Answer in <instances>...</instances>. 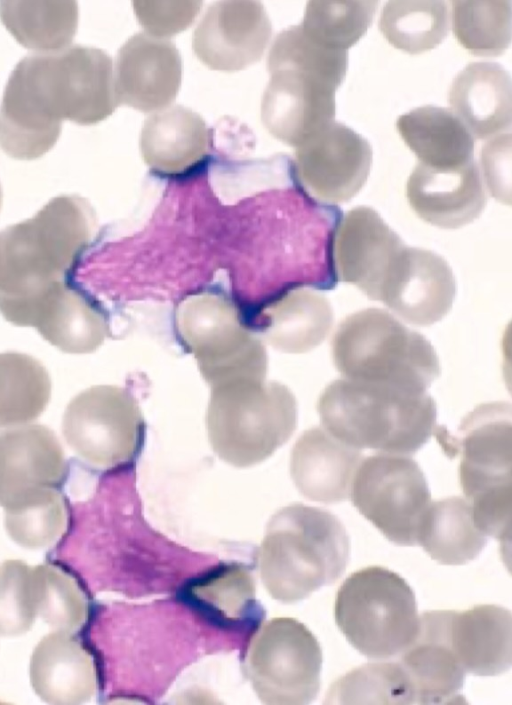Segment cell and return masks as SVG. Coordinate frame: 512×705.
I'll use <instances>...</instances> for the list:
<instances>
[{"label": "cell", "instance_id": "obj_1", "mask_svg": "<svg viewBox=\"0 0 512 705\" xmlns=\"http://www.w3.org/2000/svg\"><path fill=\"white\" fill-rule=\"evenodd\" d=\"M111 110L110 60L102 51L75 45L29 54L5 86L0 147L15 159H37L55 145L63 120L90 125Z\"/></svg>", "mask_w": 512, "mask_h": 705}, {"label": "cell", "instance_id": "obj_2", "mask_svg": "<svg viewBox=\"0 0 512 705\" xmlns=\"http://www.w3.org/2000/svg\"><path fill=\"white\" fill-rule=\"evenodd\" d=\"M93 212L77 195L52 198L35 216L0 231V313L10 323L35 327L65 286L85 247Z\"/></svg>", "mask_w": 512, "mask_h": 705}, {"label": "cell", "instance_id": "obj_3", "mask_svg": "<svg viewBox=\"0 0 512 705\" xmlns=\"http://www.w3.org/2000/svg\"><path fill=\"white\" fill-rule=\"evenodd\" d=\"M349 556V536L336 516L317 507L292 504L269 522L260 548V575L274 599L295 603L335 583Z\"/></svg>", "mask_w": 512, "mask_h": 705}, {"label": "cell", "instance_id": "obj_4", "mask_svg": "<svg viewBox=\"0 0 512 705\" xmlns=\"http://www.w3.org/2000/svg\"><path fill=\"white\" fill-rule=\"evenodd\" d=\"M317 410L325 430L356 449L414 454L436 431V404L427 392L343 378L324 389Z\"/></svg>", "mask_w": 512, "mask_h": 705}, {"label": "cell", "instance_id": "obj_5", "mask_svg": "<svg viewBox=\"0 0 512 705\" xmlns=\"http://www.w3.org/2000/svg\"><path fill=\"white\" fill-rule=\"evenodd\" d=\"M332 358L345 379L408 392H426L440 375L431 343L378 308L358 311L339 324Z\"/></svg>", "mask_w": 512, "mask_h": 705}, {"label": "cell", "instance_id": "obj_6", "mask_svg": "<svg viewBox=\"0 0 512 705\" xmlns=\"http://www.w3.org/2000/svg\"><path fill=\"white\" fill-rule=\"evenodd\" d=\"M334 616L347 641L370 659L400 655L419 631L413 590L399 574L381 566L360 569L344 580Z\"/></svg>", "mask_w": 512, "mask_h": 705}, {"label": "cell", "instance_id": "obj_7", "mask_svg": "<svg viewBox=\"0 0 512 705\" xmlns=\"http://www.w3.org/2000/svg\"><path fill=\"white\" fill-rule=\"evenodd\" d=\"M511 406L479 405L460 425L459 478L476 526L506 545L511 520Z\"/></svg>", "mask_w": 512, "mask_h": 705}, {"label": "cell", "instance_id": "obj_8", "mask_svg": "<svg viewBox=\"0 0 512 705\" xmlns=\"http://www.w3.org/2000/svg\"><path fill=\"white\" fill-rule=\"evenodd\" d=\"M297 406L281 385L218 390L209 407L212 444L228 462L247 466L267 458L292 435Z\"/></svg>", "mask_w": 512, "mask_h": 705}, {"label": "cell", "instance_id": "obj_9", "mask_svg": "<svg viewBox=\"0 0 512 705\" xmlns=\"http://www.w3.org/2000/svg\"><path fill=\"white\" fill-rule=\"evenodd\" d=\"M246 672L259 699L272 705H306L320 689L322 650L314 634L289 617L271 619L254 633Z\"/></svg>", "mask_w": 512, "mask_h": 705}, {"label": "cell", "instance_id": "obj_10", "mask_svg": "<svg viewBox=\"0 0 512 705\" xmlns=\"http://www.w3.org/2000/svg\"><path fill=\"white\" fill-rule=\"evenodd\" d=\"M353 505L389 541L417 545V536L431 494L422 470L411 458L397 454L369 456L352 480Z\"/></svg>", "mask_w": 512, "mask_h": 705}, {"label": "cell", "instance_id": "obj_11", "mask_svg": "<svg viewBox=\"0 0 512 705\" xmlns=\"http://www.w3.org/2000/svg\"><path fill=\"white\" fill-rule=\"evenodd\" d=\"M139 418L134 403L118 389L93 387L77 395L63 417V435L85 460L111 465L134 451Z\"/></svg>", "mask_w": 512, "mask_h": 705}, {"label": "cell", "instance_id": "obj_12", "mask_svg": "<svg viewBox=\"0 0 512 705\" xmlns=\"http://www.w3.org/2000/svg\"><path fill=\"white\" fill-rule=\"evenodd\" d=\"M297 162L309 193L335 205L350 200L365 184L372 149L360 134L333 121L300 145Z\"/></svg>", "mask_w": 512, "mask_h": 705}, {"label": "cell", "instance_id": "obj_13", "mask_svg": "<svg viewBox=\"0 0 512 705\" xmlns=\"http://www.w3.org/2000/svg\"><path fill=\"white\" fill-rule=\"evenodd\" d=\"M404 248L400 237L374 209L355 207L342 217L335 235L338 280L380 301L387 277Z\"/></svg>", "mask_w": 512, "mask_h": 705}, {"label": "cell", "instance_id": "obj_14", "mask_svg": "<svg viewBox=\"0 0 512 705\" xmlns=\"http://www.w3.org/2000/svg\"><path fill=\"white\" fill-rule=\"evenodd\" d=\"M64 472L62 447L49 428L27 425L0 434V504L6 510L54 491Z\"/></svg>", "mask_w": 512, "mask_h": 705}, {"label": "cell", "instance_id": "obj_15", "mask_svg": "<svg viewBox=\"0 0 512 705\" xmlns=\"http://www.w3.org/2000/svg\"><path fill=\"white\" fill-rule=\"evenodd\" d=\"M455 293L453 272L442 257L405 246L388 275L380 301L406 322L428 326L449 312Z\"/></svg>", "mask_w": 512, "mask_h": 705}, {"label": "cell", "instance_id": "obj_16", "mask_svg": "<svg viewBox=\"0 0 512 705\" xmlns=\"http://www.w3.org/2000/svg\"><path fill=\"white\" fill-rule=\"evenodd\" d=\"M452 610H433L419 617V631L397 661L410 684L414 703H457L466 672L451 644Z\"/></svg>", "mask_w": 512, "mask_h": 705}, {"label": "cell", "instance_id": "obj_17", "mask_svg": "<svg viewBox=\"0 0 512 705\" xmlns=\"http://www.w3.org/2000/svg\"><path fill=\"white\" fill-rule=\"evenodd\" d=\"M406 196L422 220L445 229L472 222L481 214L487 200L474 160L450 168L419 163L407 181Z\"/></svg>", "mask_w": 512, "mask_h": 705}, {"label": "cell", "instance_id": "obj_18", "mask_svg": "<svg viewBox=\"0 0 512 705\" xmlns=\"http://www.w3.org/2000/svg\"><path fill=\"white\" fill-rule=\"evenodd\" d=\"M361 453L320 428L305 431L291 453V476L309 500L338 503L348 499Z\"/></svg>", "mask_w": 512, "mask_h": 705}, {"label": "cell", "instance_id": "obj_19", "mask_svg": "<svg viewBox=\"0 0 512 705\" xmlns=\"http://www.w3.org/2000/svg\"><path fill=\"white\" fill-rule=\"evenodd\" d=\"M449 103L472 136L496 137L511 127L510 74L498 63H469L453 80Z\"/></svg>", "mask_w": 512, "mask_h": 705}, {"label": "cell", "instance_id": "obj_20", "mask_svg": "<svg viewBox=\"0 0 512 705\" xmlns=\"http://www.w3.org/2000/svg\"><path fill=\"white\" fill-rule=\"evenodd\" d=\"M511 632V612L498 605H476L452 613L451 644L466 673L496 676L509 670Z\"/></svg>", "mask_w": 512, "mask_h": 705}, {"label": "cell", "instance_id": "obj_21", "mask_svg": "<svg viewBox=\"0 0 512 705\" xmlns=\"http://www.w3.org/2000/svg\"><path fill=\"white\" fill-rule=\"evenodd\" d=\"M396 127L420 163L450 168L473 160L474 140L461 120L449 109L427 105L401 115Z\"/></svg>", "mask_w": 512, "mask_h": 705}, {"label": "cell", "instance_id": "obj_22", "mask_svg": "<svg viewBox=\"0 0 512 705\" xmlns=\"http://www.w3.org/2000/svg\"><path fill=\"white\" fill-rule=\"evenodd\" d=\"M487 543L475 524L470 504L460 497L431 502L419 527L417 545L443 565L475 559Z\"/></svg>", "mask_w": 512, "mask_h": 705}, {"label": "cell", "instance_id": "obj_23", "mask_svg": "<svg viewBox=\"0 0 512 705\" xmlns=\"http://www.w3.org/2000/svg\"><path fill=\"white\" fill-rule=\"evenodd\" d=\"M0 19L22 46L40 53L63 50L78 24L75 1H1Z\"/></svg>", "mask_w": 512, "mask_h": 705}, {"label": "cell", "instance_id": "obj_24", "mask_svg": "<svg viewBox=\"0 0 512 705\" xmlns=\"http://www.w3.org/2000/svg\"><path fill=\"white\" fill-rule=\"evenodd\" d=\"M51 380L34 357L0 353V429L35 420L46 408Z\"/></svg>", "mask_w": 512, "mask_h": 705}, {"label": "cell", "instance_id": "obj_25", "mask_svg": "<svg viewBox=\"0 0 512 705\" xmlns=\"http://www.w3.org/2000/svg\"><path fill=\"white\" fill-rule=\"evenodd\" d=\"M449 28L444 1H389L380 15L379 29L395 48L420 54L439 45Z\"/></svg>", "mask_w": 512, "mask_h": 705}, {"label": "cell", "instance_id": "obj_26", "mask_svg": "<svg viewBox=\"0 0 512 705\" xmlns=\"http://www.w3.org/2000/svg\"><path fill=\"white\" fill-rule=\"evenodd\" d=\"M35 328L45 340L66 353L91 352L104 337L98 315L66 284Z\"/></svg>", "mask_w": 512, "mask_h": 705}, {"label": "cell", "instance_id": "obj_27", "mask_svg": "<svg viewBox=\"0 0 512 705\" xmlns=\"http://www.w3.org/2000/svg\"><path fill=\"white\" fill-rule=\"evenodd\" d=\"M189 602L213 621L235 625L254 608V584L237 565L220 567L187 588Z\"/></svg>", "mask_w": 512, "mask_h": 705}, {"label": "cell", "instance_id": "obj_28", "mask_svg": "<svg viewBox=\"0 0 512 705\" xmlns=\"http://www.w3.org/2000/svg\"><path fill=\"white\" fill-rule=\"evenodd\" d=\"M452 29L458 42L478 56H498L511 42L510 1H453Z\"/></svg>", "mask_w": 512, "mask_h": 705}, {"label": "cell", "instance_id": "obj_29", "mask_svg": "<svg viewBox=\"0 0 512 705\" xmlns=\"http://www.w3.org/2000/svg\"><path fill=\"white\" fill-rule=\"evenodd\" d=\"M377 6V1H310L300 27L320 46L348 51L366 33Z\"/></svg>", "mask_w": 512, "mask_h": 705}, {"label": "cell", "instance_id": "obj_30", "mask_svg": "<svg viewBox=\"0 0 512 705\" xmlns=\"http://www.w3.org/2000/svg\"><path fill=\"white\" fill-rule=\"evenodd\" d=\"M332 325L329 301L316 292L301 291L284 304L273 338L282 350L306 352L323 342Z\"/></svg>", "mask_w": 512, "mask_h": 705}, {"label": "cell", "instance_id": "obj_31", "mask_svg": "<svg viewBox=\"0 0 512 705\" xmlns=\"http://www.w3.org/2000/svg\"><path fill=\"white\" fill-rule=\"evenodd\" d=\"M327 698L334 699L330 703H414L408 679L397 661L365 664L348 672L332 685Z\"/></svg>", "mask_w": 512, "mask_h": 705}, {"label": "cell", "instance_id": "obj_32", "mask_svg": "<svg viewBox=\"0 0 512 705\" xmlns=\"http://www.w3.org/2000/svg\"><path fill=\"white\" fill-rule=\"evenodd\" d=\"M63 510L55 491L32 503L6 510V526L19 543L34 547L53 540L61 530Z\"/></svg>", "mask_w": 512, "mask_h": 705}, {"label": "cell", "instance_id": "obj_33", "mask_svg": "<svg viewBox=\"0 0 512 705\" xmlns=\"http://www.w3.org/2000/svg\"><path fill=\"white\" fill-rule=\"evenodd\" d=\"M484 178L491 195L510 204L511 134L494 137L482 148Z\"/></svg>", "mask_w": 512, "mask_h": 705}, {"label": "cell", "instance_id": "obj_34", "mask_svg": "<svg viewBox=\"0 0 512 705\" xmlns=\"http://www.w3.org/2000/svg\"><path fill=\"white\" fill-rule=\"evenodd\" d=\"M1 204H2V190H1V186H0V208H1Z\"/></svg>", "mask_w": 512, "mask_h": 705}]
</instances>
